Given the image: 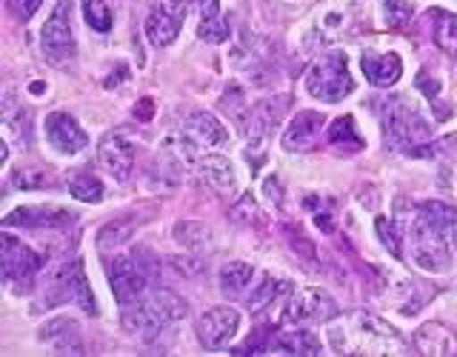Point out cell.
<instances>
[{"label": "cell", "mask_w": 457, "mask_h": 357, "mask_svg": "<svg viewBox=\"0 0 457 357\" xmlns=\"http://www.w3.org/2000/svg\"><path fill=\"white\" fill-rule=\"evenodd\" d=\"M400 223L406 226V246L414 266L428 275H449L457 266L452 249V226L457 223L454 206L428 200Z\"/></svg>", "instance_id": "1"}, {"label": "cell", "mask_w": 457, "mask_h": 357, "mask_svg": "<svg viewBox=\"0 0 457 357\" xmlns=\"http://www.w3.org/2000/svg\"><path fill=\"white\" fill-rule=\"evenodd\" d=\"M328 346L335 354L352 357H383V354H411L409 340L392 323L371 311H349L328 328Z\"/></svg>", "instance_id": "2"}, {"label": "cell", "mask_w": 457, "mask_h": 357, "mask_svg": "<svg viewBox=\"0 0 457 357\" xmlns=\"http://www.w3.org/2000/svg\"><path fill=\"white\" fill-rule=\"evenodd\" d=\"M123 309V328L129 335H137L143 340H154L161 332H166L169 326L180 323L186 314H189V306L186 300L169 289H152L132 300V303L120 306Z\"/></svg>", "instance_id": "3"}, {"label": "cell", "mask_w": 457, "mask_h": 357, "mask_svg": "<svg viewBox=\"0 0 457 357\" xmlns=\"http://www.w3.org/2000/svg\"><path fill=\"white\" fill-rule=\"evenodd\" d=\"M40 303L43 309L78 303L83 311L95 314V297L89 289V280H86L80 257H63L61 263L49 269V275L40 283Z\"/></svg>", "instance_id": "4"}, {"label": "cell", "mask_w": 457, "mask_h": 357, "mask_svg": "<svg viewBox=\"0 0 457 357\" xmlns=\"http://www.w3.org/2000/svg\"><path fill=\"white\" fill-rule=\"evenodd\" d=\"M383 118V137L392 149H403L414 154V146H426L432 137V126L423 114L406 104V97H389L380 109Z\"/></svg>", "instance_id": "5"}, {"label": "cell", "mask_w": 457, "mask_h": 357, "mask_svg": "<svg viewBox=\"0 0 457 357\" xmlns=\"http://www.w3.org/2000/svg\"><path fill=\"white\" fill-rule=\"evenodd\" d=\"M40 52L43 61L54 69H66L78 57V40L71 29V0H57L52 14L40 29Z\"/></svg>", "instance_id": "6"}, {"label": "cell", "mask_w": 457, "mask_h": 357, "mask_svg": "<svg viewBox=\"0 0 457 357\" xmlns=\"http://www.w3.org/2000/svg\"><path fill=\"white\" fill-rule=\"evenodd\" d=\"M354 89L352 71L346 54L332 52L323 54L320 61H314L306 71V92L312 97L323 100V104H340L343 97H349Z\"/></svg>", "instance_id": "7"}, {"label": "cell", "mask_w": 457, "mask_h": 357, "mask_svg": "<svg viewBox=\"0 0 457 357\" xmlns=\"http://www.w3.org/2000/svg\"><path fill=\"white\" fill-rule=\"evenodd\" d=\"M43 266H46V261H43L40 252L26 246L21 237L4 235V240H0V271H4V283L9 289L14 292L35 289Z\"/></svg>", "instance_id": "8"}, {"label": "cell", "mask_w": 457, "mask_h": 357, "mask_svg": "<svg viewBox=\"0 0 457 357\" xmlns=\"http://www.w3.org/2000/svg\"><path fill=\"white\" fill-rule=\"evenodd\" d=\"M340 314L337 300L318 289V286H303V289H295L286 300V306L280 311V323L283 326H320V323H332Z\"/></svg>", "instance_id": "9"}, {"label": "cell", "mask_w": 457, "mask_h": 357, "mask_svg": "<svg viewBox=\"0 0 457 357\" xmlns=\"http://www.w3.org/2000/svg\"><path fill=\"white\" fill-rule=\"evenodd\" d=\"M226 140H228L226 126L214 118L212 112H192L180 129V152L178 154L186 157V161H195L197 154H204V149L223 146Z\"/></svg>", "instance_id": "10"}, {"label": "cell", "mask_w": 457, "mask_h": 357, "mask_svg": "<svg viewBox=\"0 0 457 357\" xmlns=\"http://www.w3.org/2000/svg\"><path fill=\"white\" fill-rule=\"evenodd\" d=\"M109 286L120 306L132 303V300L143 297L152 289L146 266H143V261H137V257H129V254L114 257L109 263Z\"/></svg>", "instance_id": "11"}, {"label": "cell", "mask_w": 457, "mask_h": 357, "mask_svg": "<svg viewBox=\"0 0 457 357\" xmlns=\"http://www.w3.org/2000/svg\"><path fill=\"white\" fill-rule=\"evenodd\" d=\"M240 328V311L232 306H212L197 318L195 335L200 340V346L209 352H220L228 343L235 340Z\"/></svg>", "instance_id": "12"}, {"label": "cell", "mask_w": 457, "mask_h": 357, "mask_svg": "<svg viewBox=\"0 0 457 357\" xmlns=\"http://www.w3.org/2000/svg\"><path fill=\"white\" fill-rule=\"evenodd\" d=\"M78 214L61 206H21L4 218L6 228H26V232H66L75 226Z\"/></svg>", "instance_id": "13"}, {"label": "cell", "mask_w": 457, "mask_h": 357, "mask_svg": "<svg viewBox=\"0 0 457 357\" xmlns=\"http://www.w3.org/2000/svg\"><path fill=\"white\" fill-rule=\"evenodd\" d=\"M43 135H46L49 146L57 154H66V157H75L89 146V135H86L83 126L66 112L46 114V120H43Z\"/></svg>", "instance_id": "14"}, {"label": "cell", "mask_w": 457, "mask_h": 357, "mask_svg": "<svg viewBox=\"0 0 457 357\" xmlns=\"http://www.w3.org/2000/svg\"><path fill=\"white\" fill-rule=\"evenodd\" d=\"M97 161L112 175V180L129 183L135 175V143L123 132H109L97 146Z\"/></svg>", "instance_id": "15"}, {"label": "cell", "mask_w": 457, "mask_h": 357, "mask_svg": "<svg viewBox=\"0 0 457 357\" xmlns=\"http://www.w3.org/2000/svg\"><path fill=\"white\" fill-rule=\"evenodd\" d=\"M186 0H169V4H157L149 18H146V37L152 46L166 49L169 43H175L183 26V14H186Z\"/></svg>", "instance_id": "16"}, {"label": "cell", "mask_w": 457, "mask_h": 357, "mask_svg": "<svg viewBox=\"0 0 457 357\" xmlns=\"http://www.w3.org/2000/svg\"><path fill=\"white\" fill-rule=\"evenodd\" d=\"M323 123L326 118L320 112L314 109H303L297 112L295 118L289 120V126L283 129V149L286 152H309L314 149V143H318L320 132H323Z\"/></svg>", "instance_id": "17"}, {"label": "cell", "mask_w": 457, "mask_h": 357, "mask_svg": "<svg viewBox=\"0 0 457 357\" xmlns=\"http://www.w3.org/2000/svg\"><path fill=\"white\" fill-rule=\"evenodd\" d=\"M197 178L204 180L206 186H212L214 192L220 195H235L237 192V171H235V163L228 161L223 154H197L192 161Z\"/></svg>", "instance_id": "18"}, {"label": "cell", "mask_w": 457, "mask_h": 357, "mask_svg": "<svg viewBox=\"0 0 457 357\" xmlns=\"http://www.w3.org/2000/svg\"><path fill=\"white\" fill-rule=\"evenodd\" d=\"M40 343H46L54 354H86L80 326L75 318H66V314L40 326Z\"/></svg>", "instance_id": "19"}, {"label": "cell", "mask_w": 457, "mask_h": 357, "mask_svg": "<svg viewBox=\"0 0 457 357\" xmlns=\"http://www.w3.org/2000/svg\"><path fill=\"white\" fill-rule=\"evenodd\" d=\"M361 69L375 89H389L403 75V61L395 52H363Z\"/></svg>", "instance_id": "20"}, {"label": "cell", "mask_w": 457, "mask_h": 357, "mask_svg": "<svg viewBox=\"0 0 457 357\" xmlns=\"http://www.w3.org/2000/svg\"><path fill=\"white\" fill-rule=\"evenodd\" d=\"M411 349L414 354H426V357H449L457 354V340L443 323H423L411 335Z\"/></svg>", "instance_id": "21"}, {"label": "cell", "mask_w": 457, "mask_h": 357, "mask_svg": "<svg viewBox=\"0 0 457 357\" xmlns=\"http://www.w3.org/2000/svg\"><path fill=\"white\" fill-rule=\"evenodd\" d=\"M286 112V97H278V100H263V104H257L252 112H249V126H246V135L249 140L254 143H263L275 135V129L283 118Z\"/></svg>", "instance_id": "22"}, {"label": "cell", "mask_w": 457, "mask_h": 357, "mask_svg": "<svg viewBox=\"0 0 457 357\" xmlns=\"http://www.w3.org/2000/svg\"><path fill=\"white\" fill-rule=\"evenodd\" d=\"M280 354H297V357H314L320 354L323 346L314 332H309L306 326H289L286 332L275 335V346H271Z\"/></svg>", "instance_id": "23"}, {"label": "cell", "mask_w": 457, "mask_h": 357, "mask_svg": "<svg viewBox=\"0 0 457 357\" xmlns=\"http://www.w3.org/2000/svg\"><path fill=\"white\" fill-rule=\"evenodd\" d=\"M218 283H220V292L226 297H232V300L246 297L249 289H252V283H254V269L246 261H228L220 269Z\"/></svg>", "instance_id": "24"}, {"label": "cell", "mask_w": 457, "mask_h": 357, "mask_svg": "<svg viewBox=\"0 0 457 357\" xmlns=\"http://www.w3.org/2000/svg\"><path fill=\"white\" fill-rule=\"evenodd\" d=\"M328 143H332L335 152L340 154H357L366 146V140L357 132V123L352 114H340V118L328 123Z\"/></svg>", "instance_id": "25"}, {"label": "cell", "mask_w": 457, "mask_h": 357, "mask_svg": "<svg viewBox=\"0 0 457 357\" xmlns=\"http://www.w3.org/2000/svg\"><path fill=\"white\" fill-rule=\"evenodd\" d=\"M186 6L197 9L200 14V26H197V35L209 40V43H220L226 40V26L220 21V0H186Z\"/></svg>", "instance_id": "26"}, {"label": "cell", "mask_w": 457, "mask_h": 357, "mask_svg": "<svg viewBox=\"0 0 457 357\" xmlns=\"http://www.w3.org/2000/svg\"><path fill=\"white\" fill-rule=\"evenodd\" d=\"M428 23H432V43L452 57H457V14L446 9H432L426 14Z\"/></svg>", "instance_id": "27"}, {"label": "cell", "mask_w": 457, "mask_h": 357, "mask_svg": "<svg viewBox=\"0 0 457 357\" xmlns=\"http://www.w3.org/2000/svg\"><path fill=\"white\" fill-rule=\"evenodd\" d=\"M137 232V220L132 218H114L109 223H104L97 228V249L100 252H114L120 249L123 243L132 240V235Z\"/></svg>", "instance_id": "28"}, {"label": "cell", "mask_w": 457, "mask_h": 357, "mask_svg": "<svg viewBox=\"0 0 457 357\" xmlns=\"http://www.w3.org/2000/svg\"><path fill=\"white\" fill-rule=\"evenodd\" d=\"M289 289V280L283 278H271V275H261V280L252 283V289L246 295V306L252 311H263L266 306H271L275 300Z\"/></svg>", "instance_id": "29"}, {"label": "cell", "mask_w": 457, "mask_h": 357, "mask_svg": "<svg viewBox=\"0 0 457 357\" xmlns=\"http://www.w3.org/2000/svg\"><path fill=\"white\" fill-rule=\"evenodd\" d=\"M171 235H175V240L180 243L183 249L189 252H209L212 243H214V235L212 228L204 226V223H195V220H180L175 223V228H171Z\"/></svg>", "instance_id": "30"}, {"label": "cell", "mask_w": 457, "mask_h": 357, "mask_svg": "<svg viewBox=\"0 0 457 357\" xmlns=\"http://www.w3.org/2000/svg\"><path fill=\"white\" fill-rule=\"evenodd\" d=\"M69 195L80 203H100L106 192L95 171H75V175H69Z\"/></svg>", "instance_id": "31"}, {"label": "cell", "mask_w": 457, "mask_h": 357, "mask_svg": "<svg viewBox=\"0 0 457 357\" xmlns=\"http://www.w3.org/2000/svg\"><path fill=\"white\" fill-rule=\"evenodd\" d=\"M375 228H378V235H380V243L392 252V257H403L406 254V249H403L406 226L400 223L397 218H378Z\"/></svg>", "instance_id": "32"}, {"label": "cell", "mask_w": 457, "mask_h": 357, "mask_svg": "<svg viewBox=\"0 0 457 357\" xmlns=\"http://www.w3.org/2000/svg\"><path fill=\"white\" fill-rule=\"evenodd\" d=\"M283 235H286V243H289V249L300 257V263L306 269H318V249L312 246V240L300 232L297 226H283Z\"/></svg>", "instance_id": "33"}, {"label": "cell", "mask_w": 457, "mask_h": 357, "mask_svg": "<svg viewBox=\"0 0 457 357\" xmlns=\"http://www.w3.org/2000/svg\"><path fill=\"white\" fill-rule=\"evenodd\" d=\"M83 18L100 35H106L112 29V23H114L112 6L106 4V0H83Z\"/></svg>", "instance_id": "34"}, {"label": "cell", "mask_w": 457, "mask_h": 357, "mask_svg": "<svg viewBox=\"0 0 457 357\" xmlns=\"http://www.w3.org/2000/svg\"><path fill=\"white\" fill-rule=\"evenodd\" d=\"M411 4L409 0H386L383 4V23L389 29H403L411 21Z\"/></svg>", "instance_id": "35"}, {"label": "cell", "mask_w": 457, "mask_h": 357, "mask_svg": "<svg viewBox=\"0 0 457 357\" xmlns=\"http://www.w3.org/2000/svg\"><path fill=\"white\" fill-rule=\"evenodd\" d=\"M14 183L21 189H40V186H52V178L43 169H18L14 171Z\"/></svg>", "instance_id": "36"}, {"label": "cell", "mask_w": 457, "mask_h": 357, "mask_svg": "<svg viewBox=\"0 0 457 357\" xmlns=\"http://www.w3.org/2000/svg\"><path fill=\"white\" fill-rule=\"evenodd\" d=\"M40 6H43V0H9V9H12V14H14V18H18L21 23L32 21Z\"/></svg>", "instance_id": "37"}, {"label": "cell", "mask_w": 457, "mask_h": 357, "mask_svg": "<svg viewBox=\"0 0 457 357\" xmlns=\"http://www.w3.org/2000/svg\"><path fill=\"white\" fill-rule=\"evenodd\" d=\"M152 112H154V104H152V97H143V100H140V106L135 109V118H137V120H143V123H146V120H152Z\"/></svg>", "instance_id": "38"}]
</instances>
